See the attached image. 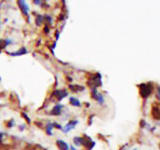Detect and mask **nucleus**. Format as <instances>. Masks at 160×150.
<instances>
[{
    "instance_id": "5",
    "label": "nucleus",
    "mask_w": 160,
    "mask_h": 150,
    "mask_svg": "<svg viewBox=\"0 0 160 150\" xmlns=\"http://www.w3.org/2000/svg\"><path fill=\"white\" fill-rule=\"evenodd\" d=\"M78 124V120H70L69 122L67 123V124L65 125V127L63 128V131L64 133H67L69 132V131L72 129H74L75 127L77 126V124Z\"/></svg>"
},
{
    "instance_id": "24",
    "label": "nucleus",
    "mask_w": 160,
    "mask_h": 150,
    "mask_svg": "<svg viewBox=\"0 0 160 150\" xmlns=\"http://www.w3.org/2000/svg\"><path fill=\"white\" fill-rule=\"evenodd\" d=\"M0 81H1V77H0Z\"/></svg>"
},
{
    "instance_id": "17",
    "label": "nucleus",
    "mask_w": 160,
    "mask_h": 150,
    "mask_svg": "<svg viewBox=\"0 0 160 150\" xmlns=\"http://www.w3.org/2000/svg\"><path fill=\"white\" fill-rule=\"evenodd\" d=\"M156 97L158 99L160 100V87L157 88V94H156Z\"/></svg>"
},
{
    "instance_id": "22",
    "label": "nucleus",
    "mask_w": 160,
    "mask_h": 150,
    "mask_svg": "<svg viewBox=\"0 0 160 150\" xmlns=\"http://www.w3.org/2000/svg\"><path fill=\"white\" fill-rule=\"evenodd\" d=\"M1 52H2V49L0 48V53H1Z\"/></svg>"
},
{
    "instance_id": "26",
    "label": "nucleus",
    "mask_w": 160,
    "mask_h": 150,
    "mask_svg": "<svg viewBox=\"0 0 160 150\" xmlns=\"http://www.w3.org/2000/svg\"><path fill=\"white\" fill-rule=\"evenodd\" d=\"M134 150H136V149H134Z\"/></svg>"
},
{
    "instance_id": "4",
    "label": "nucleus",
    "mask_w": 160,
    "mask_h": 150,
    "mask_svg": "<svg viewBox=\"0 0 160 150\" xmlns=\"http://www.w3.org/2000/svg\"><path fill=\"white\" fill-rule=\"evenodd\" d=\"M17 4H18V6H19V8L20 9L23 14L26 17L28 16L29 6L25 2V0H17Z\"/></svg>"
},
{
    "instance_id": "21",
    "label": "nucleus",
    "mask_w": 160,
    "mask_h": 150,
    "mask_svg": "<svg viewBox=\"0 0 160 150\" xmlns=\"http://www.w3.org/2000/svg\"><path fill=\"white\" fill-rule=\"evenodd\" d=\"M70 150H76V149L74 146H70Z\"/></svg>"
},
{
    "instance_id": "8",
    "label": "nucleus",
    "mask_w": 160,
    "mask_h": 150,
    "mask_svg": "<svg viewBox=\"0 0 160 150\" xmlns=\"http://www.w3.org/2000/svg\"><path fill=\"white\" fill-rule=\"evenodd\" d=\"M8 54H10L11 56H20L22 55H25V54L27 53V50L26 48L24 47H22L21 49H20L19 50H17L16 52H7Z\"/></svg>"
},
{
    "instance_id": "7",
    "label": "nucleus",
    "mask_w": 160,
    "mask_h": 150,
    "mask_svg": "<svg viewBox=\"0 0 160 150\" xmlns=\"http://www.w3.org/2000/svg\"><path fill=\"white\" fill-rule=\"evenodd\" d=\"M63 108V106L61 105V104H57L56 105L52 110L50 111L49 114L50 115H53V116H59L62 113V109Z\"/></svg>"
},
{
    "instance_id": "14",
    "label": "nucleus",
    "mask_w": 160,
    "mask_h": 150,
    "mask_svg": "<svg viewBox=\"0 0 160 150\" xmlns=\"http://www.w3.org/2000/svg\"><path fill=\"white\" fill-rule=\"evenodd\" d=\"M52 125H53V128H57V129H60V130L63 129L62 126H61L60 124H57V123H53Z\"/></svg>"
},
{
    "instance_id": "3",
    "label": "nucleus",
    "mask_w": 160,
    "mask_h": 150,
    "mask_svg": "<svg viewBox=\"0 0 160 150\" xmlns=\"http://www.w3.org/2000/svg\"><path fill=\"white\" fill-rule=\"evenodd\" d=\"M91 97H92L94 99H95L96 101L98 102V104H100V105H102V104L105 102V99H104L103 95L98 92L97 88L91 89Z\"/></svg>"
},
{
    "instance_id": "23",
    "label": "nucleus",
    "mask_w": 160,
    "mask_h": 150,
    "mask_svg": "<svg viewBox=\"0 0 160 150\" xmlns=\"http://www.w3.org/2000/svg\"><path fill=\"white\" fill-rule=\"evenodd\" d=\"M0 27H1V23H0Z\"/></svg>"
},
{
    "instance_id": "6",
    "label": "nucleus",
    "mask_w": 160,
    "mask_h": 150,
    "mask_svg": "<svg viewBox=\"0 0 160 150\" xmlns=\"http://www.w3.org/2000/svg\"><path fill=\"white\" fill-rule=\"evenodd\" d=\"M53 95L57 99L58 101H61L64 98H66V96H68V93L66 90H56L53 92Z\"/></svg>"
},
{
    "instance_id": "18",
    "label": "nucleus",
    "mask_w": 160,
    "mask_h": 150,
    "mask_svg": "<svg viewBox=\"0 0 160 150\" xmlns=\"http://www.w3.org/2000/svg\"><path fill=\"white\" fill-rule=\"evenodd\" d=\"M24 128H25V125L24 124H21V125L19 126V129H20V131H23L24 130Z\"/></svg>"
},
{
    "instance_id": "11",
    "label": "nucleus",
    "mask_w": 160,
    "mask_h": 150,
    "mask_svg": "<svg viewBox=\"0 0 160 150\" xmlns=\"http://www.w3.org/2000/svg\"><path fill=\"white\" fill-rule=\"evenodd\" d=\"M70 103L73 106H76V107H80L81 106V103L78 99L74 98V97H71L70 98Z\"/></svg>"
},
{
    "instance_id": "15",
    "label": "nucleus",
    "mask_w": 160,
    "mask_h": 150,
    "mask_svg": "<svg viewBox=\"0 0 160 150\" xmlns=\"http://www.w3.org/2000/svg\"><path fill=\"white\" fill-rule=\"evenodd\" d=\"M22 115H23V117H24L25 118V120L27 121V123H28V124H30V123H31V120H30V118L28 117V116H27L25 113H22Z\"/></svg>"
},
{
    "instance_id": "1",
    "label": "nucleus",
    "mask_w": 160,
    "mask_h": 150,
    "mask_svg": "<svg viewBox=\"0 0 160 150\" xmlns=\"http://www.w3.org/2000/svg\"><path fill=\"white\" fill-rule=\"evenodd\" d=\"M88 84L91 88H97L102 85V76L100 74H96L91 77V78L88 81Z\"/></svg>"
},
{
    "instance_id": "9",
    "label": "nucleus",
    "mask_w": 160,
    "mask_h": 150,
    "mask_svg": "<svg viewBox=\"0 0 160 150\" xmlns=\"http://www.w3.org/2000/svg\"><path fill=\"white\" fill-rule=\"evenodd\" d=\"M56 145L59 150H69V145L63 140H57Z\"/></svg>"
},
{
    "instance_id": "2",
    "label": "nucleus",
    "mask_w": 160,
    "mask_h": 150,
    "mask_svg": "<svg viewBox=\"0 0 160 150\" xmlns=\"http://www.w3.org/2000/svg\"><path fill=\"white\" fill-rule=\"evenodd\" d=\"M139 87H140V95H141V96L144 99L148 98L151 95V93H152V88H151L148 84H141Z\"/></svg>"
},
{
    "instance_id": "12",
    "label": "nucleus",
    "mask_w": 160,
    "mask_h": 150,
    "mask_svg": "<svg viewBox=\"0 0 160 150\" xmlns=\"http://www.w3.org/2000/svg\"><path fill=\"white\" fill-rule=\"evenodd\" d=\"M52 128H53L52 124H51V123H48L47 125H46V133L48 135H52Z\"/></svg>"
},
{
    "instance_id": "13",
    "label": "nucleus",
    "mask_w": 160,
    "mask_h": 150,
    "mask_svg": "<svg viewBox=\"0 0 160 150\" xmlns=\"http://www.w3.org/2000/svg\"><path fill=\"white\" fill-rule=\"evenodd\" d=\"M43 17L42 16H41V15H38L37 18H36V20H35V22H36V24H37L38 26H40L41 24H42V22H43Z\"/></svg>"
},
{
    "instance_id": "16",
    "label": "nucleus",
    "mask_w": 160,
    "mask_h": 150,
    "mask_svg": "<svg viewBox=\"0 0 160 150\" xmlns=\"http://www.w3.org/2000/svg\"><path fill=\"white\" fill-rule=\"evenodd\" d=\"M13 125H14V120H10L7 124L8 128H12V127H13Z\"/></svg>"
},
{
    "instance_id": "19",
    "label": "nucleus",
    "mask_w": 160,
    "mask_h": 150,
    "mask_svg": "<svg viewBox=\"0 0 160 150\" xmlns=\"http://www.w3.org/2000/svg\"><path fill=\"white\" fill-rule=\"evenodd\" d=\"M34 2L36 5H40L41 4V0H34Z\"/></svg>"
},
{
    "instance_id": "25",
    "label": "nucleus",
    "mask_w": 160,
    "mask_h": 150,
    "mask_svg": "<svg viewBox=\"0 0 160 150\" xmlns=\"http://www.w3.org/2000/svg\"><path fill=\"white\" fill-rule=\"evenodd\" d=\"M159 149H160V145H159Z\"/></svg>"
},
{
    "instance_id": "10",
    "label": "nucleus",
    "mask_w": 160,
    "mask_h": 150,
    "mask_svg": "<svg viewBox=\"0 0 160 150\" xmlns=\"http://www.w3.org/2000/svg\"><path fill=\"white\" fill-rule=\"evenodd\" d=\"M69 88H70V89H71L73 92H82V91H84L85 89V88L83 87V86H80V85H77V84L69 85Z\"/></svg>"
},
{
    "instance_id": "20",
    "label": "nucleus",
    "mask_w": 160,
    "mask_h": 150,
    "mask_svg": "<svg viewBox=\"0 0 160 150\" xmlns=\"http://www.w3.org/2000/svg\"><path fill=\"white\" fill-rule=\"evenodd\" d=\"M44 31H45V32L46 33V34L49 32V29L48 28V26H45V29H44Z\"/></svg>"
}]
</instances>
